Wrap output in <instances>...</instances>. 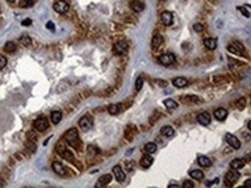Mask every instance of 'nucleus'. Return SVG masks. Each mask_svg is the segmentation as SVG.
I'll return each instance as SVG.
<instances>
[{
	"label": "nucleus",
	"mask_w": 251,
	"mask_h": 188,
	"mask_svg": "<svg viewBox=\"0 0 251 188\" xmlns=\"http://www.w3.org/2000/svg\"><path fill=\"white\" fill-rule=\"evenodd\" d=\"M79 126H80V128L84 132L89 131L93 127V119L90 117H88V115H84V117H82L79 120Z\"/></svg>",
	"instance_id": "nucleus-6"
},
{
	"label": "nucleus",
	"mask_w": 251,
	"mask_h": 188,
	"mask_svg": "<svg viewBox=\"0 0 251 188\" xmlns=\"http://www.w3.org/2000/svg\"><path fill=\"white\" fill-rule=\"evenodd\" d=\"M226 141H227V143H228L233 149H240L241 148L240 140H238L236 136L233 135V134H230V133H227V134H226Z\"/></svg>",
	"instance_id": "nucleus-8"
},
{
	"label": "nucleus",
	"mask_w": 251,
	"mask_h": 188,
	"mask_svg": "<svg viewBox=\"0 0 251 188\" xmlns=\"http://www.w3.org/2000/svg\"><path fill=\"white\" fill-rule=\"evenodd\" d=\"M190 177L192 178V179H194V180H203L204 179V173H203V171H200V170H192L191 172H190Z\"/></svg>",
	"instance_id": "nucleus-25"
},
{
	"label": "nucleus",
	"mask_w": 251,
	"mask_h": 188,
	"mask_svg": "<svg viewBox=\"0 0 251 188\" xmlns=\"http://www.w3.org/2000/svg\"><path fill=\"white\" fill-rule=\"evenodd\" d=\"M157 146L155 143H153V142H148L146 146H145V150H146V152H148V154H154V152L156 151Z\"/></svg>",
	"instance_id": "nucleus-30"
},
{
	"label": "nucleus",
	"mask_w": 251,
	"mask_h": 188,
	"mask_svg": "<svg viewBox=\"0 0 251 188\" xmlns=\"http://www.w3.org/2000/svg\"><path fill=\"white\" fill-rule=\"evenodd\" d=\"M170 187H173V188H176V187H178L177 185H169V188Z\"/></svg>",
	"instance_id": "nucleus-48"
},
{
	"label": "nucleus",
	"mask_w": 251,
	"mask_h": 188,
	"mask_svg": "<svg viewBox=\"0 0 251 188\" xmlns=\"http://www.w3.org/2000/svg\"><path fill=\"white\" fill-rule=\"evenodd\" d=\"M130 8H131L132 11L138 12V13H139V12L144 11L145 6H144V4L139 2V1H131V2H130Z\"/></svg>",
	"instance_id": "nucleus-21"
},
{
	"label": "nucleus",
	"mask_w": 251,
	"mask_h": 188,
	"mask_svg": "<svg viewBox=\"0 0 251 188\" xmlns=\"http://www.w3.org/2000/svg\"><path fill=\"white\" fill-rule=\"evenodd\" d=\"M90 152H93V154H92V156H96V155H97V154L99 152V150L97 149V148H95V146H90L88 148V154H90Z\"/></svg>",
	"instance_id": "nucleus-37"
},
{
	"label": "nucleus",
	"mask_w": 251,
	"mask_h": 188,
	"mask_svg": "<svg viewBox=\"0 0 251 188\" xmlns=\"http://www.w3.org/2000/svg\"><path fill=\"white\" fill-rule=\"evenodd\" d=\"M120 110H122V105L120 104H111V105H109V107H108L109 113L112 115L118 114V113L120 112Z\"/></svg>",
	"instance_id": "nucleus-26"
},
{
	"label": "nucleus",
	"mask_w": 251,
	"mask_h": 188,
	"mask_svg": "<svg viewBox=\"0 0 251 188\" xmlns=\"http://www.w3.org/2000/svg\"><path fill=\"white\" fill-rule=\"evenodd\" d=\"M227 115H228V112H227V110L223 109V107H219V109H216V110L214 111L215 119H218V120L220 121L225 120L226 118H227Z\"/></svg>",
	"instance_id": "nucleus-15"
},
{
	"label": "nucleus",
	"mask_w": 251,
	"mask_h": 188,
	"mask_svg": "<svg viewBox=\"0 0 251 188\" xmlns=\"http://www.w3.org/2000/svg\"><path fill=\"white\" fill-rule=\"evenodd\" d=\"M153 164V157L149 156V155H144L140 159V165H141L144 168H148Z\"/></svg>",
	"instance_id": "nucleus-17"
},
{
	"label": "nucleus",
	"mask_w": 251,
	"mask_h": 188,
	"mask_svg": "<svg viewBox=\"0 0 251 188\" xmlns=\"http://www.w3.org/2000/svg\"><path fill=\"white\" fill-rule=\"evenodd\" d=\"M4 50H5L7 53H13V52H15L16 51V45L13 42H7L5 44Z\"/></svg>",
	"instance_id": "nucleus-29"
},
{
	"label": "nucleus",
	"mask_w": 251,
	"mask_h": 188,
	"mask_svg": "<svg viewBox=\"0 0 251 188\" xmlns=\"http://www.w3.org/2000/svg\"><path fill=\"white\" fill-rule=\"evenodd\" d=\"M173 84H174V87H176V88H185L189 84V82L185 78H181V76H179V78H174Z\"/></svg>",
	"instance_id": "nucleus-16"
},
{
	"label": "nucleus",
	"mask_w": 251,
	"mask_h": 188,
	"mask_svg": "<svg viewBox=\"0 0 251 188\" xmlns=\"http://www.w3.org/2000/svg\"><path fill=\"white\" fill-rule=\"evenodd\" d=\"M53 9L59 14H64L69 9V5L65 0H58L57 2H54V5H53Z\"/></svg>",
	"instance_id": "nucleus-7"
},
{
	"label": "nucleus",
	"mask_w": 251,
	"mask_h": 188,
	"mask_svg": "<svg viewBox=\"0 0 251 188\" xmlns=\"http://www.w3.org/2000/svg\"><path fill=\"white\" fill-rule=\"evenodd\" d=\"M161 21H162L164 26H171L174 22V15L170 12H163L162 14H161Z\"/></svg>",
	"instance_id": "nucleus-13"
},
{
	"label": "nucleus",
	"mask_w": 251,
	"mask_h": 188,
	"mask_svg": "<svg viewBox=\"0 0 251 188\" xmlns=\"http://www.w3.org/2000/svg\"><path fill=\"white\" fill-rule=\"evenodd\" d=\"M244 186L246 188H251V179H248L245 183H244Z\"/></svg>",
	"instance_id": "nucleus-47"
},
{
	"label": "nucleus",
	"mask_w": 251,
	"mask_h": 188,
	"mask_svg": "<svg viewBox=\"0 0 251 188\" xmlns=\"http://www.w3.org/2000/svg\"><path fill=\"white\" fill-rule=\"evenodd\" d=\"M163 42V37L161 35H155L152 39V47L153 49H157Z\"/></svg>",
	"instance_id": "nucleus-27"
},
{
	"label": "nucleus",
	"mask_w": 251,
	"mask_h": 188,
	"mask_svg": "<svg viewBox=\"0 0 251 188\" xmlns=\"http://www.w3.org/2000/svg\"><path fill=\"white\" fill-rule=\"evenodd\" d=\"M52 168H53V171L57 173V174H59V175H65V174H66V168H65L63 164H60V163L54 162L52 164Z\"/></svg>",
	"instance_id": "nucleus-18"
},
{
	"label": "nucleus",
	"mask_w": 251,
	"mask_h": 188,
	"mask_svg": "<svg viewBox=\"0 0 251 188\" xmlns=\"http://www.w3.org/2000/svg\"><path fill=\"white\" fill-rule=\"evenodd\" d=\"M198 164L203 167H209L212 165V161L207 158L206 156H199L198 157Z\"/></svg>",
	"instance_id": "nucleus-22"
},
{
	"label": "nucleus",
	"mask_w": 251,
	"mask_h": 188,
	"mask_svg": "<svg viewBox=\"0 0 251 188\" xmlns=\"http://www.w3.org/2000/svg\"><path fill=\"white\" fill-rule=\"evenodd\" d=\"M238 179H240V173L237 172V170H233L231 168L229 172H227V174H226V186L227 185L228 186L234 185Z\"/></svg>",
	"instance_id": "nucleus-3"
},
{
	"label": "nucleus",
	"mask_w": 251,
	"mask_h": 188,
	"mask_svg": "<svg viewBox=\"0 0 251 188\" xmlns=\"http://www.w3.org/2000/svg\"><path fill=\"white\" fill-rule=\"evenodd\" d=\"M64 137H65V140H66V142H67L68 144H71V146H73V148H75L77 150H81V142L79 140V134H78L77 128L68 129V131L65 133Z\"/></svg>",
	"instance_id": "nucleus-1"
},
{
	"label": "nucleus",
	"mask_w": 251,
	"mask_h": 188,
	"mask_svg": "<svg viewBox=\"0 0 251 188\" xmlns=\"http://www.w3.org/2000/svg\"><path fill=\"white\" fill-rule=\"evenodd\" d=\"M237 9H238V11H240L241 13L243 14V15L245 16L246 19H249V17H250V13H249V9H244V8H243V7H241V6H238V7H237Z\"/></svg>",
	"instance_id": "nucleus-35"
},
{
	"label": "nucleus",
	"mask_w": 251,
	"mask_h": 188,
	"mask_svg": "<svg viewBox=\"0 0 251 188\" xmlns=\"http://www.w3.org/2000/svg\"><path fill=\"white\" fill-rule=\"evenodd\" d=\"M47 28L49 29V30H50V31H52V32L56 30V28H54V23H53V22H51V21H49L47 23Z\"/></svg>",
	"instance_id": "nucleus-43"
},
{
	"label": "nucleus",
	"mask_w": 251,
	"mask_h": 188,
	"mask_svg": "<svg viewBox=\"0 0 251 188\" xmlns=\"http://www.w3.org/2000/svg\"><path fill=\"white\" fill-rule=\"evenodd\" d=\"M245 105H246L245 98H241V99H238L236 102V107H237L238 110H243V109L245 107Z\"/></svg>",
	"instance_id": "nucleus-32"
},
{
	"label": "nucleus",
	"mask_w": 251,
	"mask_h": 188,
	"mask_svg": "<svg viewBox=\"0 0 251 188\" xmlns=\"http://www.w3.org/2000/svg\"><path fill=\"white\" fill-rule=\"evenodd\" d=\"M32 4H34V1L32 0H20V7H22V8H27V7H30V6H32Z\"/></svg>",
	"instance_id": "nucleus-33"
},
{
	"label": "nucleus",
	"mask_w": 251,
	"mask_h": 188,
	"mask_svg": "<svg viewBox=\"0 0 251 188\" xmlns=\"http://www.w3.org/2000/svg\"><path fill=\"white\" fill-rule=\"evenodd\" d=\"M194 187V183L190 180H185L183 183V188H193Z\"/></svg>",
	"instance_id": "nucleus-41"
},
{
	"label": "nucleus",
	"mask_w": 251,
	"mask_h": 188,
	"mask_svg": "<svg viewBox=\"0 0 251 188\" xmlns=\"http://www.w3.org/2000/svg\"><path fill=\"white\" fill-rule=\"evenodd\" d=\"M34 127L35 129L38 132H44L47 131L49 128V122H47V119H45L44 117H41L36 120L34 121Z\"/></svg>",
	"instance_id": "nucleus-5"
},
{
	"label": "nucleus",
	"mask_w": 251,
	"mask_h": 188,
	"mask_svg": "<svg viewBox=\"0 0 251 188\" xmlns=\"http://www.w3.org/2000/svg\"><path fill=\"white\" fill-rule=\"evenodd\" d=\"M28 140L32 142H36V134L32 133V132H29L28 133Z\"/></svg>",
	"instance_id": "nucleus-42"
},
{
	"label": "nucleus",
	"mask_w": 251,
	"mask_h": 188,
	"mask_svg": "<svg viewBox=\"0 0 251 188\" xmlns=\"http://www.w3.org/2000/svg\"><path fill=\"white\" fill-rule=\"evenodd\" d=\"M157 61L161 65H163V66H170V65L175 63L176 57L174 56L173 53H166V54H162V56H160V57L157 58Z\"/></svg>",
	"instance_id": "nucleus-2"
},
{
	"label": "nucleus",
	"mask_w": 251,
	"mask_h": 188,
	"mask_svg": "<svg viewBox=\"0 0 251 188\" xmlns=\"http://www.w3.org/2000/svg\"><path fill=\"white\" fill-rule=\"evenodd\" d=\"M163 104H164V106L167 107L168 110H175V109H177L178 107V104L175 102V100L170 99V98H168V99H166L164 102H163Z\"/></svg>",
	"instance_id": "nucleus-28"
},
{
	"label": "nucleus",
	"mask_w": 251,
	"mask_h": 188,
	"mask_svg": "<svg viewBox=\"0 0 251 188\" xmlns=\"http://www.w3.org/2000/svg\"><path fill=\"white\" fill-rule=\"evenodd\" d=\"M112 173L115 174L116 179H117V181H119V183H123V181H125V173L123 172V170H122V167L118 166V165H116V166L112 167Z\"/></svg>",
	"instance_id": "nucleus-11"
},
{
	"label": "nucleus",
	"mask_w": 251,
	"mask_h": 188,
	"mask_svg": "<svg viewBox=\"0 0 251 188\" xmlns=\"http://www.w3.org/2000/svg\"><path fill=\"white\" fill-rule=\"evenodd\" d=\"M197 120L200 125L203 126H207L211 122V115H209L208 112H203L197 117Z\"/></svg>",
	"instance_id": "nucleus-14"
},
{
	"label": "nucleus",
	"mask_w": 251,
	"mask_h": 188,
	"mask_svg": "<svg viewBox=\"0 0 251 188\" xmlns=\"http://www.w3.org/2000/svg\"><path fill=\"white\" fill-rule=\"evenodd\" d=\"M244 165H245L244 161H243V159H240V158L233 159V161L230 162V167H231L233 170H240V168H242Z\"/></svg>",
	"instance_id": "nucleus-20"
},
{
	"label": "nucleus",
	"mask_w": 251,
	"mask_h": 188,
	"mask_svg": "<svg viewBox=\"0 0 251 188\" xmlns=\"http://www.w3.org/2000/svg\"><path fill=\"white\" fill-rule=\"evenodd\" d=\"M127 50H129V45H127V43L124 42V41L116 43L115 46H114V51H115V53L118 54V56L125 54V53L127 52Z\"/></svg>",
	"instance_id": "nucleus-9"
},
{
	"label": "nucleus",
	"mask_w": 251,
	"mask_h": 188,
	"mask_svg": "<svg viewBox=\"0 0 251 188\" xmlns=\"http://www.w3.org/2000/svg\"><path fill=\"white\" fill-rule=\"evenodd\" d=\"M185 99H191V102H198L199 98L197 96H188V97H185Z\"/></svg>",
	"instance_id": "nucleus-45"
},
{
	"label": "nucleus",
	"mask_w": 251,
	"mask_h": 188,
	"mask_svg": "<svg viewBox=\"0 0 251 188\" xmlns=\"http://www.w3.org/2000/svg\"><path fill=\"white\" fill-rule=\"evenodd\" d=\"M214 183H219V179H218V178H216V179H214L213 181H206L205 186H206V187H209V186H212V185H213Z\"/></svg>",
	"instance_id": "nucleus-46"
},
{
	"label": "nucleus",
	"mask_w": 251,
	"mask_h": 188,
	"mask_svg": "<svg viewBox=\"0 0 251 188\" xmlns=\"http://www.w3.org/2000/svg\"><path fill=\"white\" fill-rule=\"evenodd\" d=\"M57 151L59 152V154H60V156H63V158H65L66 161H68V162H73V155H72V152L68 151L65 146H58Z\"/></svg>",
	"instance_id": "nucleus-10"
},
{
	"label": "nucleus",
	"mask_w": 251,
	"mask_h": 188,
	"mask_svg": "<svg viewBox=\"0 0 251 188\" xmlns=\"http://www.w3.org/2000/svg\"><path fill=\"white\" fill-rule=\"evenodd\" d=\"M62 117H63V114H62L60 111H53V112H51V121L54 125H57V124L60 122Z\"/></svg>",
	"instance_id": "nucleus-24"
},
{
	"label": "nucleus",
	"mask_w": 251,
	"mask_h": 188,
	"mask_svg": "<svg viewBox=\"0 0 251 188\" xmlns=\"http://www.w3.org/2000/svg\"><path fill=\"white\" fill-rule=\"evenodd\" d=\"M228 51L231 53H235L238 56H245V47L243 46L240 42H234L231 45L228 46Z\"/></svg>",
	"instance_id": "nucleus-4"
},
{
	"label": "nucleus",
	"mask_w": 251,
	"mask_h": 188,
	"mask_svg": "<svg viewBox=\"0 0 251 188\" xmlns=\"http://www.w3.org/2000/svg\"><path fill=\"white\" fill-rule=\"evenodd\" d=\"M7 1H8V2H14L15 0H7Z\"/></svg>",
	"instance_id": "nucleus-49"
},
{
	"label": "nucleus",
	"mask_w": 251,
	"mask_h": 188,
	"mask_svg": "<svg viewBox=\"0 0 251 188\" xmlns=\"http://www.w3.org/2000/svg\"><path fill=\"white\" fill-rule=\"evenodd\" d=\"M142 85H144V80H142V78H138L136 81V90L137 91H140L142 88Z\"/></svg>",
	"instance_id": "nucleus-34"
},
{
	"label": "nucleus",
	"mask_w": 251,
	"mask_h": 188,
	"mask_svg": "<svg viewBox=\"0 0 251 188\" xmlns=\"http://www.w3.org/2000/svg\"><path fill=\"white\" fill-rule=\"evenodd\" d=\"M133 167H134V162H133V161H127V162H125V168L127 171H132Z\"/></svg>",
	"instance_id": "nucleus-36"
},
{
	"label": "nucleus",
	"mask_w": 251,
	"mask_h": 188,
	"mask_svg": "<svg viewBox=\"0 0 251 188\" xmlns=\"http://www.w3.org/2000/svg\"><path fill=\"white\" fill-rule=\"evenodd\" d=\"M204 45L206 46V49H208V50H215L216 49V45H218V42H216V39L215 38H206V39H204Z\"/></svg>",
	"instance_id": "nucleus-19"
},
{
	"label": "nucleus",
	"mask_w": 251,
	"mask_h": 188,
	"mask_svg": "<svg viewBox=\"0 0 251 188\" xmlns=\"http://www.w3.org/2000/svg\"><path fill=\"white\" fill-rule=\"evenodd\" d=\"M161 134L167 136V137H171L175 134V131H174V128L171 126H163L161 128Z\"/></svg>",
	"instance_id": "nucleus-23"
},
{
	"label": "nucleus",
	"mask_w": 251,
	"mask_h": 188,
	"mask_svg": "<svg viewBox=\"0 0 251 188\" xmlns=\"http://www.w3.org/2000/svg\"><path fill=\"white\" fill-rule=\"evenodd\" d=\"M193 30L196 32H201L204 30V27H203V24H200V23H196L193 26Z\"/></svg>",
	"instance_id": "nucleus-39"
},
{
	"label": "nucleus",
	"mask_w": 251,
	"mask_h": 188,
	"mask_svg": "<svg viewBox=\"0 0 251 188\" xmlns=\"http://www.w3.org/2000/svg\"><path fill=\"white\" fill-rule=\"evenodd\" d=\"M6 65H7V59H6V57H4V56H0V69L5 68Z\"/></svg>",
	"instance_id": "nucleus-38"
},
{
	"label": "nucleus",
	"mask_w": 251,
	"mask_h": 188,
	"mask_svg": "<svg viewBox=\"0 0 251 188\" xmlns=\"http://www.w3.org/2000/svg\"><path fill=\"white\" fill-rule=\"evenodd\" d=\"M32 23V21L30 20V19H26V20H23V21H22V26L23 27H29Z\"/></svg>",
	"instance_id": "nucleus-44"
},
{
	"label": "nucleus",
	"mask_w": 251,
	"mask_h": 188,
	"mask_svg": "<svg viewBox=\"0 0 251 188\" xmlns=\"http://www.w3.org/2000/svg\"><path fill=\"white\" fill-rule=\"evenodd\" d=\"M20 42H21L24 46H29V45L32 44V38L29 36H27V35H24V36H22L21 38H20Z\"/></svg>",
	"instance_id": "nucleus-31"
},
{
	"label": "nucleus",
	"mask_w": 251,
	"mask_h": 188,
	"mask_svg": "<svg viewBox=\"0 0 251 188\" xmlns=\"http://www.w3.org/2000/svg\"><path fill=\"white\" fill-rule=\"evenodd\" d=\"M28 149H30L32 152L34 151H36V142H32V141H29L28 142Z\"/></svg>",
	"instance_id": "nucleus-40"
},
{
	"label": "nucleus",
	"mask_w": 251,
	"mask_h": 188,
	"mask_svg": "<svg viewBox=\"0 0 251 188\" xmlns=\"http://www.w3.org/2000/svg\"><path fill=\"white\" fill-rule=\"evenodd\" d=\"M112 180V175L111 174H103L99 178L97 183H96V187H105L108 183H111Z\"/></svg>",
	"instance_id": "nucleus-12"
}]
</instances>
